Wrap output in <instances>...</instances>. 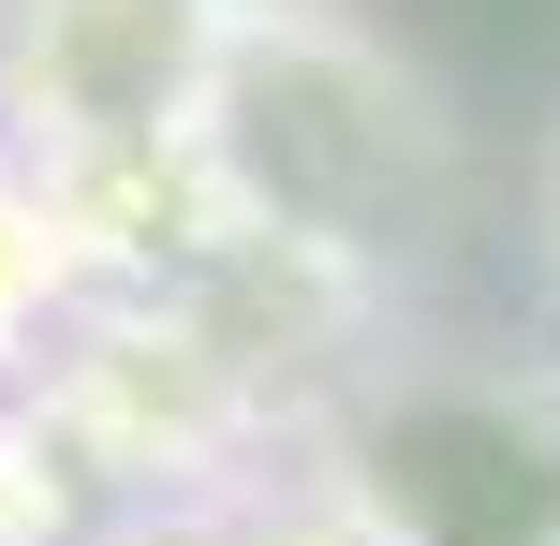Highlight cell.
<instances>
[{"label": "cell", "mask_w": 560, "mask_h": 546, "mask_svg": "<svg viewBox=\"0 0 560 546\" xmlns=\"http://www.w3.org/2000/svg\"><path fill=\"white\" fill-rule=\"evenodd\" d=\"M546 266H560V148H546Z\"/></svg>", "instance_id": "obj_1"}]
</instances>
